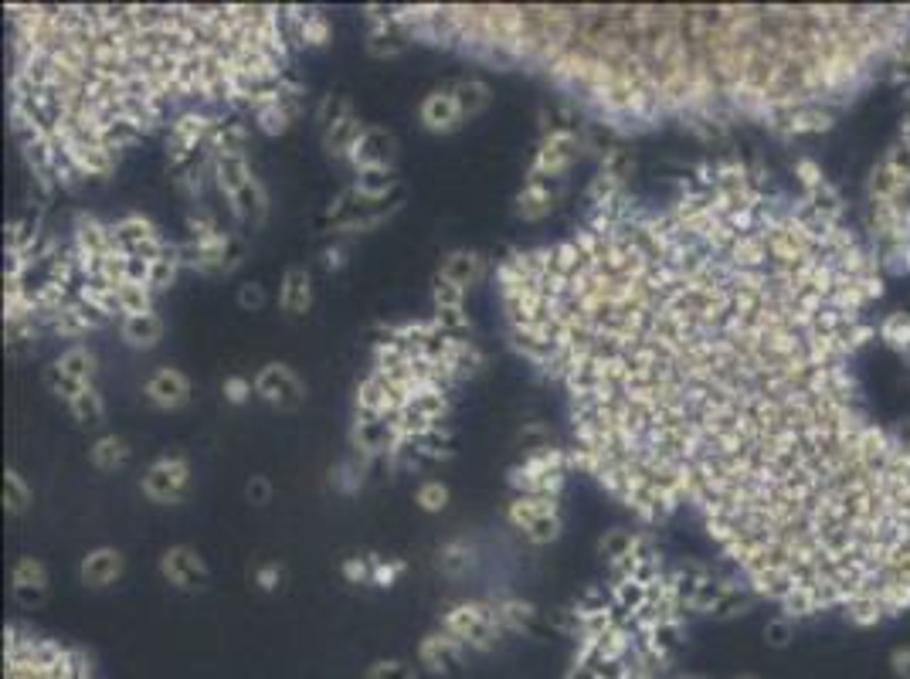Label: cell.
<instances>
[{
  "label": "cell",
  "mask_w": 910,
  "mask_h": 679,
  "mask_svg": "<svg viewBox=\"0 0 910 679\" xmlns=\"http://www.w3.org/2000/svg\"><path fill=\"white\" fill-rule=\"evenodd\" d=\"M211 170H214V180H218V191L225 194L228 201L255 177L245 160V153H211Z\"/></svg>",
  "instance_id": "obj_23"
},
{
  "label": "cell",
  "mask_w": 910,
  "mask_h": 679,
  "mask_svg": "<svg viewBox=\"0 0 910 679\" xmlns=\"http://www.w3.org/2000/svg\"><path fill=\"white\" fill-rule=\"evenodd\" d=\"M255 581H259V588H262V591H276V588H279V581H282V567H279V564H265V567H259V571H255Z\"/></svg>",
  "instance_id": "obj_48"
},
{
  "label": "cell",
  "mask_w": 910,
  "mask_h": 679,
  "mask_svg": "<svg viewBox=\"0 0 910 679\" xmlns=\"http://www.w3.org/2000/svg\"><path fill=\"white\" fill-rule=\"evenodd\" d=\"M557 197H561V187L557 180H523V191L517 194V218L534 225V221H544L547 214L557 208Z\"/></svg>",
  "instance_id": "obj_20"
},
{
  "label": "cell",
  "mask_w": 910,
  "mask_h": 679,
  "mask_svg": "<svg viewBox=\"0 0 910 679\" xmlns=\"http://www.w3.org/2000/svg\"><path fill=\"white\" fill-rule=\"evenodd\" d=\"M367 126L360 123V119L350 113V116H343V119H337L333 126H326L323 130V146L330 153H337V157H347L350 150H354V143L360 140V133H364Z\"/></svg>",
  "instance_id": "obj_30"
},
{
  "label": "cell",
  "mask_w": 910,
  "mask_h": 679,
  "mask_svg": "<svg viewBox=\"0 0 910 679\" xmlns=\"http://www.w3.org/2000/svg\"><path fill=\"white\" fill-rule=\"evenodd\" d=\"M574 469L571 449H557V445H540L510 469V486L513 496H561L568 472Z\"/></svg>",
  "instance_id": "obj_5"
},
{
  "label": "cell",
  "mask_w": 910,
  "mask_h": 679,
  "mask_svg": "<svg viewBox=\"0 0 910 679\" xmlns=\"http://www.w3.org/2000/svg\"><path fill=\"white\" fill-rule=\"evenodd\" d=\"M432 303H435V309H466V289L455 286V282H445V279H439V275H435Z\"/></svg>",
  "instance_id": "obj_41"
},
{
  "label": "cell",
  "mask_w": 910,
  "mask_h": 679,
  "mask_svg": "<svg viewBox=\"0 0 910 679\" xmlns=\"http://www.w3.org/2000/svg\"><path fill=\"white\" fill-rule=\"evenodd\" d=\"M119 337H123L126 347L133 350H153L163 340V316L153 309V313H140V316H123L119 320Z\"/></svg>",
  "instance_id": "obj_24"
},
{
  "label": "cell",
  "mask_w": 910,
  "mask_h": 679,
  "mask_svg": "<svg viewBox=\"0 0 910 679\" xmlns=\"http://www.w3.org/2000/svg\"><path fill=\"white\" fill-rule=\"evenodd\" d=\"M452 92H455V99H459V109L466 119L479 116L489 106V99H493V92H489V85L483 79H459L452 85Z\"/></svg>",
  "instance_id": "obj_33"
},
{
  "label": "cell",
  "mask_w": 910,
  "mask_h": 679,
  "mask_svg": "<svg viewBox=\"0 0 910 679\" xmlns=\"http://www.w3.org/2000/svg\"><path fill=\"white\" fill-rule=\"evenodd\" d=\"M238 303H242L245 309H262L265 306V289L259 286V282H248V286L238 289Z\"/></svg>",
  "instance_id": "obj_47"
},
{
  "label": "cell",
  "mask_w": 910,
  "mask_h": 679,
  "mask_svg": "<svg viewBox=\"0 0 910 679\" xmlns=\"http://www.w3.org/2000/svg\"><path fill=\"white\" fill-rule=\"evenodd\" d=\"M191 228V252L187 259L201 275H228L242 265V248L231 242L225 228H218L211 218H187Z\"/></svg>",
  "instance_id": "obj_7"
},
{
  "label": "cell",
  "mask_w": 910,
  "mask_h": 679,
  "mask_svg": "<svg viewBox=\"0 0 910 679\" xmlns=\"http://www.w3.org/2000/svg\"><path fill=\"white\" fill-rule=\"evenodd\" d=\"M764 642H768L771 649H785V646H792V639H795V618H788V615H775V618H768V625H764Z\"/></svg>",
  "instance_id": "obj_40"
},
{
  "label": "cell",
  "mask_w": 910,
  "mask_h": 679,
  "mask_svg": "<svg viewBox=\"0 0 910 679\" xmlns=\"http://www.w3.org/2000/svg\"><path fill=\"white\" fill-rule=\"evenodd\" d=\"M221 119H214L211 113H204V109H191V113H180L174 123H170V133H167V153L170 160L180 163V160H191L197 153V146L208 143L211 133L218 130Z\"/></svg>",
  "instance_id": "obj_12"
},
{
  "label": "cell",
  "mask_w": 910,
  "mask_h": 679,
  "mask_svg": "<svg viewBox=\"0 0 910 679\" xmlns=\"http://www.w3.org/2000/svg\"><path fill=\"white\" fill-rule=\"evenodd\" d=\"M439 279L455 282V286H462V289H472L476 282L486 279V259L479 252H469V248L449 252L445 262L439 265Z\"/></svg>",
  "instance_id": "obj_22"
},
{
  "label": "cell",
  "mask_w": 910,
  "mask_h": 679,
  "mask_svg": "<svg viewBox=\"0 0 910 679\" xmlns=\"http://www.w3.org/2000/svg\"><path fill=\"white\" fill-rule=\"evenodd\" d=\"M55 367L68 377H75V381H82V384H96L99 360L89 347H82L79 343V347H68L65 354L55 360Z\"/></svg>",
  "instance_id": "obj_32"
},
{
  "label": "cell",
  "mask_w": 910,
  "mask_h": 679,
  "mask_svg": "<svg viewBox=\"0 0 910 679\" xmlns=\"http://www.w3.org/2000/svg\"><path fill=\"white\" fill-rule=\"evenodd\" d=\"M673 679H707V676H700V673H686V676H673Z\"/></svg>",
  "instance_id": "obj_50"
},
{
  "label": "cell",
  "mask_w": 910,
  "mask_h": 679,
  "mask_svg": "<svg viewBox=\"0 0 910 679\" xmlns=\"http://www.w3.org/2000/svg\"><path fill=\"white\" fill-rule=\"evenodd\" d=\"M401 38L527 68L608 126L720 130L758 119L788 133L910 45V7H367Z\"/></svg>",
  "instance_id": "obj_2"
},
{
  "label": "cell",
  "mask_w": 910,
  "mask_h": 679,
  "mask_svg": "<svg viewBox=\"0 0 910 679\" xmlns=\"http://www.w3.org/2000/svg\"><path fill=\"white\" fill-rule=\"evenodd\" d=\"M4 679H96L89 659L24 625L4 632Z\"/></svg>",
  "instance_id": "obj_4"
},
{
  "label": "cell",
  "mask_w": 910,
  "mask_h": 679,
  "mask_svg": "<svg viewBox=\"0 0 910 679\" xmlns=\"http://www.w3.org/2000/svg\"><path fill=\"white\" fill-rule=\"evenodd\" d=\"M123 567H126V561L116 547H96L79 561V581L85 588L102 591L123 578Z\"/></svg>",
  "instance_id": "obj_19"
},
{
  "label": "cell",
  "mask_w": 910,
  "mask_h": 679,
  "mask_svg": "<svg viewBox=\"0 0 910 679\" xmlns=\"http://www.w3.org/2000/svg\"><path fill=\"white\" fill-rule=\"evenodd\" d=\"M187 486H191V462L184 455H160L150 462V469L143 472L140 489L150 503L157 506H174L184 500Z\"/></svg>",
  "instance_id": "obj_10"
},
{
  "label": "cell",
  "mask_w": 910,
  "mask_h": 679,
  "mask_svg": "<svg viewBox=\"0 0 910 679\" xmlns=\"http://www.w3.org/2000/svg\"><path fill=\"white\" fill-rule=\"evenodd\" d=\"M143 398L150 401L157 411H180L184 405H191L194 388H191V377L177 367H160V371L150 374V381L143 384Z\"/></svg>",
  "instance_id": "obj_15"
},
{
  "label": "cell",
  "mask_w": 910,
  "mask_h": 679,
  "mask_svg": "<svg viewBox=\"0 0 910 679\" xmlns=\"http://www.w3.org/2000/svg\"><path fill=\"white\" fill-rule=\"evenodd\" d=\"M394 153H398L394 133L381 130V126H367L360 133V140L354 143V150L347 153V160L354 167V174H367V170H391Z\"/></svg>",
  "instance_id": "obj_14"
},
{
  "label": "cell",
  "mask_w": 910,
  "mask_h": 679,
  "mask_svg": "<svg viewBox=\"0 0 910 679\" xmlns=\"http://www.w3.org/2000/svg\"><path fill=\"white\" fill-rule=\"evenodd\" d=\"M99 323H102V320H99V316H96V313H92V309H89V306H82V303H79V299H72V303H68V306H62V309H58V313H55V316H51V320H48V326H51V330H55V333H58V337H68V340H75V337H85V333H89V330H96V326H99Z\"/></svg>",
  "instance_id": "obj_25"
},
{
  "label": "cell",
  "mask_w": 910,
  "mask_h": 679,
  "mask_svg": "<svg viewBox=\"0 0 910 679\" xmlns=\"http://www.w3.org/2000/svg\"><path fill=\"white\" fill-rule=\"evenodd\" d=\"M160 574L174 584L177 591H201L208 584V564L194 547L177 544L160 554Z\"/></svg>",
  "instance_id": "obj_13"
},
{
  "label": "cell",
  "mask_w": 910,
  "mask_h": 679,
  "mask_svg": "<svg viewBox=\"0 0 910 679\" xmlns=\"http://www.w3.org/2000/svg\"><path fill=\"white\" fill-rule=\"evenodd\" d=\"M836 187L727 157L659 208L625 191L506 255L510 343L568 398L574 469L639 520L693 506L781 615L910 608V445L860 408L877 252Z\"/></svg>",
  "instance_id": "obj_1"
},
{
  "label": "cell",
  "mask_w": 910,
  "mask_h": 679,
  "mask_svg": "<svg viewBox=\"0 0 910 679\" xmlns=\"http://www.w3.org/2000/svg\"><path fill=\"white\" fill-rule=\"evenodd\" d=\"M371 567L374 561H367V557H347L340 571L350 584H360V581H371Z\"/></svg>",
  "instance_id": "obj_46"
},
{
  "label": "cell",
  "mask_w": 910,
  "mask_h": 679,
  "mask_svg": "<svg viewBox=\"0 0 910 679\" xmlns=\"http://www.w3.org/2000/svg\"><path fill=\"white\" fill-rule=\"evenodd\" d=\"M506 520L520 530L530 544L547 547L561 537V496H513L506 506Z\"/></svg>",
  "instance_id": "obj_8"
},
{
  "label": "cell",
  "mask_w": 910,
  "mask_h": 679,
  "mask_svg": "<svg viewBox=\"0 0 910 679\" xmlns=\"http://www.w3.org/2000/svg\"><path fill=\"white\" fill-rule=\"evenodd\" d=\"M880 163L890 170V177L900 184V191L907 194L910 191V140L907 136H900V140L880 157Z\"/></svg>",
  "instance_id": "obj_37"
},
{
  "label": "cell",
  "mask_w": 910,
  "mask_h": 679,
  "mask_svg": "<svg viewBox=\"0 0 910 679\" xmlns=\"http://www.w3.org/2000/svg\"><path fill=\"white\" fill-rule=\"evenodd\" d=\"M472 564V550L466 540H452L439 550V571L449 574V578H462Z\"/></svg>",
  "instance_id": "obj_38"
},
{
  "label": "cell",
  "mask_w": 910,
  "mask_h": 679,
  "mask_svg": "<svg viewBox=\"0 0 910 679\" xmlns=\"http://www.w3.org/2000/svg\"><path fill=\"white\" fill-rule=\"evenodd\" d=\"M466 659H469V649L442 629L428 632L425 639L418 642V666H422L425 673L445 676V673H452V669H459Z\"/></svg>",
  "instance_id": "obj_16"
},
{
  "label": "cell",
  "mask_w": 910,
  "mask_h": 679,
  "mask_svg": "<svg viewBox=\"0 0 910 679\" xmlns=\"http://www.w3.org/2000/svg\"><path fill=\"white\" fill-rule=\"evenodd\" d=\"M48 567L38 557H21L11 567V598L21 608H41L48 601Z\"/></svg>",
  "instance_id": "obj_17"
},
{
  "label": "cell",
  "mask_w": 910,
  "mask_h": 679,
  "mask_svg": "<svg viewBox=\"0 0 910 679\" xmlns=\"http://www.w3.org/2000/svg\"><path fill=\"white\" fill-rule=\"evenodd\" d=\"M245 500L248 503H255V506H265V503H272V483H269V476H252L245 483Z\"/></svg>",
  "instance_id": "obj_45"
},
{
  "label": "cell",
  "mask_w": 910,
  "mask_h": 679,
  "mask_svg": "<svg viewBox=\"0 0 910 679\" xmlns=\"http://www.w3.org/2000/svg\"><path fill=\"white\" fill-rule=\"evenodd\" d=\"M418 119H422L425 130L435 133V136H449L455 130H462V123H466V116H462L459 99H455L452 85H449V89H432V92H428V96L422 99V106H418Z\"/></svg>",
  "instance_id": "obj_18"
},
{
  "label": "cell",
  "mask_w": 910,
  "mask_h": 679,
  "mask_svg": "<svg viewBox=\"0 0 910 679\" xmlns=\"http://www.w3.org/2000/svg\"><path fill=\"white\" fill-rule=\"evenodd\" d=\"M31 500H34V493H31L28 479H24L14 466H7L4 469V506H7V513H11V517H21V513L31 506Z\"/></svg>",
  "instance_id": "obj_36"
},
{
  "label": "cell",
  "mask_w": 910,
  "mask_h": 679,
  "mask_svg": "<svg viewBox=\"0 0 910 679\" xmlns=\"http://www.w3.org/2000/svg\"><path fill=\"white\" fill-rule=\"evenodd\" d=\"M130 455H133V449H130V442H126V438L102 435V438H96V442H92L89 462H92V469H96V472H116V469H123L126 462H130Z\"/></svg>",
  "instance_id": "obj_27"
},
{
  "label": "cell",
  "mask_w": 910,
  "mask_h": 679,
  "mask_svg": "<svg viewBox=\"0 0 910 679\" xmlns=\"http://www.w3.org/2000/svg\"><path fill=\"white\" fill-rule=\"evenodd\" d=\"M449 500H452V493L442 479H425V483L415 489V503H418V510H425V513H445L449 510Z\"/></svg>",
  "instance_id": "obj_39"
},
{
  "label": "cell",
  "mask_w": 910,
  "mask_h": 679,
  "mask_svg": "<svg viewBox=\"0 0 910 679\" xmlns=\"http://www.w3.org/2000/svg\"><path fill=\"white\" fill-rule=\"evenodd\" d=\"M296 41L303 48H323L333 41V24L330 17L323 11H316V7H299V17H296Z\"/></svg>",
  "instance_id": "obj_28"
},
{
  "label": "cell",
  "mask_w": 910,
  "mask_h": 679,
  "mask_svg": "<svg viewBox=\"0 0 910 679\" xmlns=\"http://www.w3.org/2000/svg\"><path fill=\"white\" fill-rule=\"evenodd\" d=\"M309 306H313V279H309V269L293 265L279 282V309L289 316H306Z\"/></svg>",
  "instance_id": "obj_21"
},
{
  "label": "cell",
  "mask_w": 910,
  "mask_h": 679,
  "mask_svg": "<svg viewBox=\"0 0 910 679\" xmlns=\"http://www.w3.org/2000/svg\"><path fill=\"white\" fill-rule=\"evenodd\" d=\"M493 608H496V618H500V625H503L506 635L530 629V625H534V618H537V608L530 605V601H523V598H496Z\"/></svg>",
  "instance_id": "obj_31"
},
{
  "label": "cell",
  "mask_w": 910,
  "mask_h": 679,
  "mask_svg": "<svg viewBox=\"0 0 910 679\" xmlns=\"http://www.w3.org/2000/svg\"><path fill=\"white\" fill-rule=\"evenodd\" d=\"M231 214H235L238 221H248V225H262L265 221V211H269V194H265V187L259 184V177H252L248 184L231 197Z\"/></svg>",
  "instance_id": "obj_26"
},
{
  "label": "cell",
  "mask_w": 910,
  "mask_h": 679,
  "mask_svg": "<svg viewBox=\"0 0 910 679\" xmlns=\"http://www.w3.org/2000/svg\"><path fill=\"white\" fill-rule=\"evenodd\" d=\"M255 394L279 411H296L306 398V384L289 364H265L255 374Z\"/></svg>",
  "instance_id": "obj_11"
},
{
  "label": "cell",
  "mask_w": 910,
  "mask_h": 679,
  "mask_svg": "<svg viewBox=\"0 0 910 679\" xmlns=\"http://www.w3.org/2000/svg\"><path fill=\"white\" fill-rule=\"evenodd\" d=\"M374 561V567H371V581L377 584V588H391L394 581L405 574V561H381V557H371Z\"/></svg>",
  "instance_id": "obj_44"
},
{
  "label": "cell",
  "mask_w": 910,
  "mask_h": 679,
  "mask_svg": "<svg viewBox=\"0 0 910 679\" xmlns=\"http://www.w3.org/2000/svg\"><path fill=\"white\" fill-rule=\"evenodd\" d=\"M581 157V136L568 126H554L537 143L534 163L527 170V180H561Z\"/></svg>",
  "instance_id": "obj_9"
},
{
  "label": "cell",
  "mask_w": 910,
  "mask_h": 679,
  "mask_svg": "<svg viewBox=\"0 0 910 679\" xmlns=\"http://www.w3.org/2000/svg\"><path fill=\"white\" fill-rule=\"evenodd\" d=\"M877 337L887 350H894L900 357H910V309H894L887 313L877 326Z\"/></svg>",
  "instance_id": "obj_29"
},
{
  "label": "cell",
  "mask_w": 910,
  "mask_h": 679,
  "mask_svg": "<svg viewBox=\"0 0 910 679\" xmlns=\"http://www.w3.org/2000/svg\"><path fill=\"white\" fill-rule=\"evenodd\" d=\"M221 394H225L228 405H245V401L255 394V381H248L242 374H231L221 381Z\"/></svg>",
  "instance_id": "obj_43"
},
{
  "label": "cell",
  "mask_w": 910,
  "mask_h": 679,
  "mask_svg": "<svg viewBox=\"0 0 910 679\" xmlns=\"http://www.w3.org/2000/svg\"><path fill=\"white\" fill-rule=\"evenodd\" d=\"M737 679H761V676H751V673H744V676H737Z\"/></svg>",
  "instance_id": "obj_51"
},
{
  "label": "cell",
  "mask_w": 910,
  "mask_h": 679,
  "mask_svg": "<svg viewBox=\"0 0 910 679\" xmlns=\"http://www.w3.org/2000/svg\"><path fill=\"white\" fill-rule=\"evenodd\" d=\"M635 537H639V530H622V527L605 530V537L598 540V557H602L608 567H615L618 561H625V557L632 554Z\"/></svg>",
  "instance_id": "obj_35"
},
{
  "label": "cell",
  "mask_w": 910,
  "mask_h": 679,
  "mask_svg": "<svg viewBox=\"0 0 910 679\" xmlns=\"http://www.w3.org/2000/svg\"><path fill=\"white\" fill-rule=\"evenodd\" d=\"M68 411H72V418L79 421V425H85V428H96V425H102L106 421V401H102V394H99V388L92 384V388H85L79 398L72 401V405H65Z\"/></svg>",
  "instance_id": "obj_34"
},
{
  "label": "cell",
  "mask_w": 910,
  "mask_h": 679,
  "mask_svg": "<svg viewBox=\"0 0 910 679\" xmlns=\"http://www.w3.org/2000/svg\"><path fill=\"white\" fill-rule=\"evenodd\" d=\"M364 679H418L415 666L401 663V659H377V663L367 666Z\"/></svg>",
  "instance_id": "obj_42"
},
{
  "label": "cell",
  "mask_w": 910,
  "mask_h": 679,
  "mask_svg": "<svg viewBox=\"0 0 910 679\" xmlns=\"http://www.w3.org/2000/svg\"><path fill=\"white\" fill-rule=\"evenodd\" d=\"M439 629L459 639L469 652H489L506 635L493 601H459L442 615Z\"/></svg>",
  "instance_id": "obj_6"
},
{
  "label": "cell",
  "mask_w": 910,
  "mask_h": 679,
  "mask_svg": "<svg viewBox=\"0 0 910 679\" xmlns=\"http://www.w3.org/2000/svg\"><path fill=\"white\" fill-rule=\"evenodd\" d=\"M890 666H894L897 676L910 679V646H897L894 652H890Z\"/></svg>",
  "instance_id": "obj_49"
},
{
  "label": "cell",
  "mask_w": 910,
  "mask_h": 679,
  "mask_svg": "<svg viewBox=\"0 0 910 679\" xmlns=\"http://www.w3.org/2000/svg\"><path fill=\"white\" fill-rule=\"evenodd\" d=\"M11 119L45 184L102 180L180 102L262 109L286 89L299 7L7 4Z\"/></svg>",
  "instance_id": "obj_3"
}]
</instances>
